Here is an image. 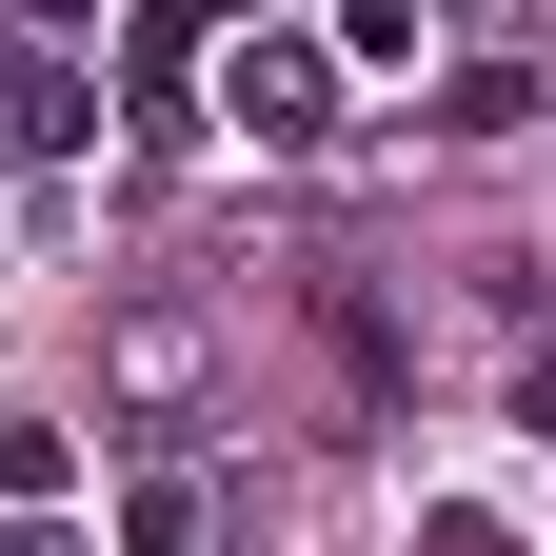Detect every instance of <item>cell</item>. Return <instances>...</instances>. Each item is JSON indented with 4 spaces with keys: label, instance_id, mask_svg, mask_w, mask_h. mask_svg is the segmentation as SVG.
<instances>
[{
    "label": "cell",
    "instance_id": "6da1fadb",
    "mask_svg": "<svg viewBox=\"0 0 556 556\" xmlns=\"http://www.w3.org/2000/svg\"><path fill=\"white\" fill-rule=\"evenodd\" d=\"M219 119H239V139H338V60H318V40H278V21H239Z\"/></svg>",
    "mask_w": 556,
    "mask_h": 556
},
{
    "label": "cell",
    "instance_id": "7a4b0ae2",
    "mask_svg": "<svg viewBox=\"0 0 556 556\" xmlns=\"http://www.w3.org/2000/svg\"><path fill=\"white\" fill-rule=\"evenodd\" d=\"M517 119H536L517 60H457V80H438V139H517Z\"/></svg>",
    "mask_w": 556,
    "mask_h": 556
},
{
    "label": "cell",
    "instance_id": "3957f363",
    "mask_svg": "<svg viewBox=\"0 0 556 556\" xmlns=\"http://www.w3.org/2000/svg\"><path fill=\"white\" fill-rule=\"evenodd\" d=\"M60 477H80V438L60 417H0V497H60Z\"/></svg>",
    "mask_w": 556,
    "mask_h": 556
},
{
    "label": "cell",
    "instance_id": "277c9868",
    "mask_svg": "<svg viewBox=\"0 0 556 556\" xmlns=\"http://www.w3.org/2000/svg\"><path fill=\"white\" fill-rule=\"evenodd\" d=\"M60 119H80V100H60V80H40V60H0V160H40V139H60Z\"/></svg>",
    "mask_w": 556,
    "mask_h": 556
},
{
    "label": "cell",
    "instance_id": "5b68a950",
    "mask_svg": "<svg viewBox=\"0 0 556 556\" xmlns=\"http://www.w3.org/2000/svg\"><path fill=\"white\" fill-rule=\"evenodd\" d=\"M417 556H517V517H477V497H417Z\"/></svg>",
    "mask_w": 556,
    "mask_h": 556
},
{
    "label": "cell",
    "instance_id": "8992f818",
    "mask_svg": "<svg viewBox=\"0 0 556 556\" xmlns=\"http://www.w3.org/2000/svg\"><path fill=\"white\" fill-rule=\"evenodd\" d=\"M338 40H358V60H417V0H338Z\"/></svg>",
    "mask_w": 556,
    "mask_h": 556
},
{
    "label": "cell",
    "instance_id": "52a82bcc",
    "mask_svg": "<svg viewBox=\"0 0 556 556\" xmlns=\"http://www.w3.org/2000/svg\"><path fill=\"white\" fill-rule=\"evenodd\" d=\"M139 21H179V40H219V21H258V0H139Z\"/></svg>",
    "mask_w": 556,
    "mask_h": 556
},
{
    "label": "cell",
    "instance_id": "ba28073f",
    "mask_svg": "<svg viewBox=\"0 0 556 556\" xmlns=\"http://www.w3.org/2000/svg\"><path fill=\"white\" fill-rule=\"evenodd\" d=\"M21 556H80V536H21Z\"/></svg>",
    "mask_w": 556,
    "mask_h": 556
}]
</instances>
